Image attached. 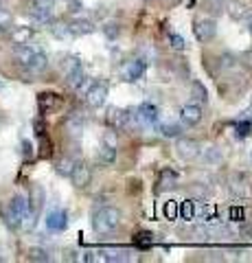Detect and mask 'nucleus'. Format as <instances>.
Segmentation results:
<instances>
[{"label": "nucleus", "mask_w": 252, "mask_h": 263, "mask_svg": "<svg viewBox=\"0 0 252 263\" xmlns=\"http://www.w3.org/2000/svg\"><path fill=\"white\" fill-rule=\"evenodd\" d=\"M121 219H123V213L114 206H103L94 213L92 217V228L99 235H108L112 230H117L121 226Z\"/></svg>", "instance_id": "f257e3e1"}, {"label": "nucleus", "mask_w": 252, "mask_h": 263, "mask_svg": "<svg viewBox=\"0 0 252 263\" xmlns=\"http://www.w3.org/2000/svg\"><path fill=\"white\" fill-rule=\"evenodd\" d=\"M62 72H64V77L68 79L70 86H77L79 81L84 79V64H81L77 55H70L62 62Z\"/></svg>", "instance_id": "f03ea898"}, {"label": "nucleus", "mask_w": 252, "mask_h": 263, "mask_svg": "<svg viewBox=\"0 0 252 263\" xmlns=\"http://www.w3.org/2000/svg\"><path fill=\"white\" fill-rule=\"evenodd\" d=\"M176 152L182 160H195L198 156L202 154V147L195 138L189 136H178V143H176Z\"/></svg>", "instance_id": "7ed1b4c3"}, {"label": "nucleus", "mask_w": 252, "mask_h": 263, "mask_svg": "<svg viewBox=\"0 0 252 263\" xmlns=\"http://www.w3.org/2000/svg\"><path fill=\"white\" fill-rule=\"evenodd\" d=\"M145 62L143 60H129L121 66V79L127 81V84H132V81H138L143 75H145Z\"/></svg>", "instance_id": "20e7f679"}, {"label": "nucleus", "mask_w": 252, "mask_h": 263, "mask_svg": "<svg viewBox=\"0 0 252 263\" xmlns=\"http://www.w3.org/2000/svg\"><path fill=\"white\" fill-rule=\"evenodd\" d=\"M193 33H195V37H198V42L206 44L217 35V24H215V20H208V18L198 20L193 27Z\"/></svg>", "instance_id": "39448f33"}, {"label": "nucleus", "mask_w": 252, "mask_h": 263, "mask_svg": "<svg viewBox=\"0 0 252 263\" xmlns=\"http://www.w3.org/2000/svg\"><path fill=\"white\" fill-rule=\"evenodd\" d=\"M129 114L134 117L136 123L147 125V127H151V125H156V123H158V108H156V105H151V103H143L136 112H129Z\"/></svg>", "instance_id": "423d86ee"}, {"label": "nucleus", "mask_w": 252, "mask_h": 263, "mask_svg": "<svg viewBox=\"0 0 252 263\" xmlns=\"http://www.w3.org/2000/svg\"><path fill=\"white\" fill-rule=\"evenodd\" d=\"M105 99H108V86H105L103 81H99V84H92L90 88H88L86 101H88L90 108H101V105L105 103Z\"/></svg>", "instance_id": "0eeeda50"}, {"label": "nucleus", "mask_w": 252, "mask_h": 263, "mask_svg": "<svg viewBox=\"0 0 252 263\" xmlns=\"http://www.w3.org/2000/svg\"><path fill=\"white\" fill-rule=\"evenodd\" d=\"M202 108H200V103H186L182 105V110H180V121H182V125L186 127H193V125H198V123L202 121Z\"/></svg>", "instance_id": "6e6552de"}, {"label": "nucleus", "mask_w": 252, "mask_h": 263, "mask_svg": "<svg viewBox=\"0 0 252 263\" xmlns=\"http://www.w3.org/2000/svg\"><path fill=\"white\" fill-rule=\"evenodd\" d=\"M70 180H72V184H75L77 189H86L88 184H90V180H92L90 167L84 164V162H77L75 169H72V174H70Z\"/></svg>", "instance_id": "1a4fd4ad"}, {"label": "nucleus", "mask_w": 252, "mask_h": 263, "mask_svg": "<svg viewBox=\"0 0 252 263\" xmlns=\"http://www.w3.org/2000/svg\"><path fill=\"white\" fill-rule=\"evenodd\" d=\"M68 226V215H66V211H51L46 215V228L48 230H53V233H62V230H66Z\"/></svg>", "instance_id": "9d476101"}, {"label": "nucleus", "mask_w": 252, "mask_h": 263, "mask_svg": "<svg viewBox=\"0 0 252 263\" xmlns=\"http://www.w3.org/2000/svg\"><path fill=\"white\" fill-rule=\"evenodd\" d=\"M108 123L114 129H125L127 123H129V112L121 110V108H110L108 110Z\"/></svg>", "instance_id": "9b49d317"}, {"label": "nucleus", "mask_w": 252, "mask_h": 263, "mask_svg": "<svg viewBox=\"0 0 252 263\" xmlns=\"http://www.w3.org/2000/svg\"><path fill=\"white\" fill-rule=\"evenodd\" d=\"M226 11H228V15L232 20H248L252 11L248 9L246 3H241V0H230L228 7H226Z\"/></svg>", "instance_id": "f8f14e48"}, {"label": "nucleus", "mask_w": 252, "mask_h": 263, "mask_svg": "<svg viewBox=\"0 0 252 263\" xmlns=\"http://www.w3.org/2000/svg\"><path fill=\"white\" fill-rule=\"evenodd\" d=\"M24 68H27L29 72H33V75H40V72H44V70L48 68V57H46L44 53L35 51L33 57H31V60L24 64Z\"/></svg>", "instance_id": "ddd939ff"}, {"label": "nucleus", "mask_w": 252, "mask_h": 263, "mask_svg": "<svg viewBox=\"0 0 252 263\" xmlns=\"http://www.w3.org/2000/svg\"><path fill=\"white\" fill-rule=\"evenodd\" d=\"M68 29H70L72 35H90V33H94V24H92L90 20L77 18V20H72V22L68 24Z\"/></svg>", "instance_id": "4468645a"}, {"label": "nucleus", "mask_w": 252, "mask_h": 263, "mask_svg": "<svg viewBox=\"0 0 252 263\" xmlns=\"http://www.w3.org/2000/svg\"><path fill=\"white\" fill-rule=\"evenodd\" d=\"M31 37H33V29H29V27H18L9 33V40L13 44H29Z\"/></svg>", "instance_id": "2eb2a0df"}, {"label": "nucleus", "mask_w": 252, "mask_h": 263, "mask_svg": "<svg viewBox=\"0 0 252 263\" xmlns=\"http://www.w3.org/2000/svg\"><path fill=\"white\" fill-rule=\"evenodd\" d=\"M96 160L103 162V164H112L117 160V147H110V145H101L99 149H96Z\"/></svg>", "instance_id": "dca6fc26"}, {"label": "nucleus", "mask_w": 252, "mask_h": 263, "mask_svg": "<svg viewBox=\"0 0 252 263\" xmlns=\"http://www.w3.org/2000/svg\"><path fill=\"white\" fill-rule=\"evenodd\" d=\"M37 103H40V110H42V112H48V110L57 108L60 99H57V95H53V92H44V95H40V97H37Z\"/></svg>", "instance_id": "f3484780"}, {"label": "nucleus", "mask_w": 252, "mask_h": 263, "mask_svg": "<svg viewBox=\"0 0 252 263\" xmlns=\"http://www.w3.org/2000/svg\"><path fill=\"white\" fill-rule=\"evenodd\" d=\"M75 160L70 158V156H64V158H60L57 160V164H55V169H57V174L60 176H64V178H70V174H72V169H75Z\"/></svg>", "instance_id": "a211bd4d"}, {"label": "nucleus", "mask_w": 252, "mask_h": 263, "mask_svg": "<svg viewBox=\"0 0 252 263\" xmlns=\"http://www.w3.org/2000/svg\"><path fill=\"white\" fill-rule=\"evenodd\" d=\"M44 204V191L40 186H33L31 189V197H29V206L33 213H40V209H42Z\"/></svg>", "instance_id": "6ab92c4d"}, {"label": "nucleus", "mask_w": 252, "mask_h": 263, "mask_svg": "<svg viewBox=\"0 0 252 263\" xmlns=\"http://www.w3.org/2000/svg\"><path fill=\"white\" fill-rule=\"evenodd\" d=\"M33 48H29L27 44H15V48H13V55H15V60H18L22 66L24 64H27L29 60H31V57H33Z\"/></svg>", "instance_id": "aec40b11"}, {"label": "nucleus", "mask_w": 252, "mask_h": 263, "mask_svg": "<svg viewBox=\"0 0 252 263\" xmlns=\"http://www.w3.org/2000/svg\"><path fill=\"white\" fill-rule=\"evenodd\" d=\"M191 97L198 103H206L208 101V92H206V88L202 86L200 81H193V84H191Z\"/></svg>", "instance_id": "412c9836"}, {"label": "nucleus", "mask_w": 252, "mask_h": 263, "mask_svg": "<svg viewBox=\"0 0 252 263\" xmlns=\"http://www.w3.org/2000/svg\"><path fill=\"white\" fill-rule=\"evenodd\" d=\"M51 33H53V35L57 37V40H68V37H72V33H70V29H68L66 22H53Z\"/></svg>", "instance_id": "4be33fe9"}, {"label": "nucleus", "mask_w": 252, "mask_h": 263, "mask_svg": "<svg viewBox=\"0 0 252 263\" xmlns=\"http://www.w3.org/2000/svg\"><path fill=\"white\" fill-rule=\"evenodd\" d=\"M66 129H68L70 136H81V132H84V121L79 117H70L66 121Z\"/></svg>", "instance_id": "5701e85b"}, {"label": "nucleus", "mask_w": 252, "mask_h": 263, "mask_svg": "<svg viewBox=\"0 0 252 263\" xmlns=\"http://www.w3.org/2000/svg\"><path fill=\"white\" fill-rule=\"evenodd\" d=\"M31 18H33L35 22L51 24L53 22V11L51 9H31Z\"/></svg>", "instance_id": "b1692460"}, {"label": "nucleus", "mask_w": 252, "mask_h": 263, "mask_svg": "<svg viewBox=\"0 0 252 263\" xmlns=\"http://www.w3.org/2000/svg\"><path fill=\"white\" fill-rule=\"evenodd\" d=\"M103 33H105V37L108 40H117L121 35V24L119 22H108L103 27Z\"/></svg>", "instance_id": "393cba45"}, {"label": "nucleus", "mask_w": 252, "mask_h": 263, "mask_svg": "<svg viewBox=\"0 0 252 263\" xmlns=\"http://www.w3.org/2000/svg\"><path fill=\"white\" fill-rule=\"evenodd\" d=\"M29 261H42V263H46V261H51V257H48V252L44 248H31L29 250Z\"/></svg>", "instance_id": "a878e982"}, {"label": "nucleus", "mask_w": 252, "mask_h": 263, "mask_svg": "<svg viewBox=\"0 0 252 263\" xmlns=\"http://www.w3.org/2000/svg\"><path fill=\"white\" fill-rule=\"evenodd\" d=\"M204 160L210 162V164L222 162V152H219L217 147H208V149H204Z\"/></svg>", "instance_id": "bb28decb"}, {"label": "nucleus", "mask_w": 252, "mask_h": 263, "mask_svg": "<svg viewBox=\"0 0 252 263\" xmlns=\"http://www.w3.org/2000/svg\"><path fill=\"white\" fill-rule=\"evenodd\" d=\"M204 7L208 9V13H210V15H219L222 11H226L222 0H206V5H204Z\"/></svg>", "instance_id": "cd10ccee"}, {"label": "nucleus", "mask_w": 252, "mask_h": 263, "mask_svg": "<svg viewBox=\"0 0 252 263\" xmlns=\"http://www.w3.org/2000/svg\"><path fill=\"white\" fill-rule=\"evenodd\" d=\"M160 132H162V136L165 138H178L180 136V132H182V127L180 125H162Z\"/></svg>", "instance_id": "c85d7f7f"}, {"label": "nucleus", "mask_w": 252, "mask_h": 263, "mask_svg": "<svg viewBox=\"0 0 252 263\" xmlns=\"http://www.w3.org/2000/svg\"><path fill=\"white\" fill-rule=\"evenodd\" d=\"M169 44H171L176 51H182V48L186 46L184 37H182V35H178V33H171V35H169Z\"/></svg>", "instance_id": "c756f323"}, {"label": "nucleus", "mask_w": 252, "mask_h": 263, "mask_svg": "<svg viewBox=\"0 0 252 263\" xmlns=\"http://www.w3.org/2000/svg\"><path fill=\"white\" fill-rule=\"evenodd\" d=\"M55 0H31V9H53Z\"/></svg>", "instance_id": "7c9ffc66"}, {"label": "nucleus", "mask_w": 252, "mask_h": 263, "mask_svg": "<svg viewBox=\"0 0 252 263\" xmlns=\"http://www.w3.org/2000/svg\"><path fill=\"white\" fill-rule=\"evenodd\" d=\"M162 213H165V217L173 219V217L178 215V204H176V202H167V204H165V209H162Z\"/></svg>", "instance_id": "2f4dec72"}, {"label": "nucleus", "mask_w": 252, "mask_h": 263, "mask_svg": "<svg viewBox=\"0 0 252 263\" xmlns=\"http://www.w3.org/2000/svg\"><path fill=\"white\" fill-rule=\"evenodd\" d=\"M9 24H11V13L5 11V9H0V31L7 29Z\"/></svg>", "instance_id": "473e14b6"}, {"label": "nucleus", "mask_w": 252, "mask_h": 263, "mask_svg": "<svg viewBox=\"0 0 252 263\" xmlns=\"http://www.w3.org/2000/svg\"><path fill=\"white\" fill-rule=\"evenodd\" d=\"M103 143H105V145H110V147H117V138H114V134H112V132H108V134H105V138H103Z\"/></svg>", "instance_id": "72a5a7b5"}, {"label": "nucleus", "mask_w": 252, "mask_h": 263, "mask_svg": "<svg viewBox=\"0 0 252 263\" xmlns=\"http://www.w3.org/2000/svg\"><path fill=\"white\" fill-rule=\"evenodd\" d=\"M22 147H24V156H31V154H33V147H31L29 141H22Z\"/></svg>", "instance_id": "f704fd0d"}, {"label": "nucleus", "mask_w": 252, "mask_h": 263, "mask_svg": "<svg viewBox=\"0 0 252 263\" xmlns=\"http://www.w3.org/2000/svg\"><path fill=\"white\" fill-rule=\"evenodd\" d=\"M243 62H246L248 66H252V51H248V53H243Z\"/></svg>", "instance_id": "c9c22d12"}, {"label": "nucleus", "mask_w": 252, "mask_h": 263, "mask_svg": "<svg viewBox=\"0 0 252 263\" xmlns=\"http://www.w3.org/2000/svg\"><path fill=\"white\" fill-rule=\"evenodd\" d=\"M248 31H250V35H252V15L248 18Z\"/></svg>", "instance_id": "e433bc0d"}, {"label": "nucleus", "mask_w": 252, "mask_h": 263, "mask_svg": "<svg viewBox=\"0 0 252 263\" xmlns=\"http://www.w3.org/2000/svg\"><path fill=\"white\" fill-rule=\"evenodd\" d=\"M250 162H252V154H250Z\"/></svg>", "instance_id": "4c0bfd02"}]
</instances>
